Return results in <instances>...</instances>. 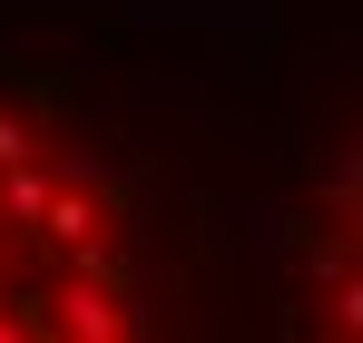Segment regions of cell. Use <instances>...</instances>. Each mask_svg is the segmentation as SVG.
Segmentation results:
<instances>
[{"label": "cell", "instance_id": "1", "mask_svg": "<svg viewBox=\"0 0 363 343\" xmlns=\"http://www.w3.org/2000/svg\"><path fill=\"white\" fill-rule=\"evenodd\" d=\"M0 343H157L138 167L79 137L20 59L0 69Z\"/></svg>", "mask_w": 363, "mask_h": 343}]
</instances>
